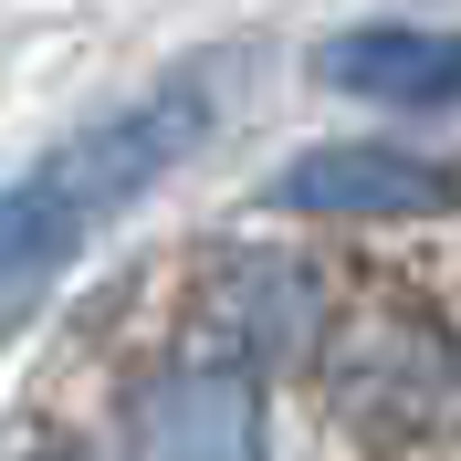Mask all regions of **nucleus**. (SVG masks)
<instances>
[{
  "label": "nucleus",
  "mask_w": 461,
  "mask_h": 461,
  "mask_svg": "<svg viewBox=\"0 0 461 461\" xmlns=\"http://www.w3.org/2000/svg\"><path fill=\"white\" fill-rule=\"evenodd\" d=\"M273 451V399L241 357H158L126 388V461H262Z\"/></svg>",
  "instance_id": "obj_2"
},
{
  "label": "nucleus",
  "mask_w": 461,
  "mask_h": 461,
  "mask_svg": "<svg viewBox=\"0 0 461 461\" xmlns=\"http://www.w3.org/2000/svg\"><path fill=\"white\" fill-rule=\"evenodd\" d=\"M325 377H336V409L377 420V430H409V420H430L440 388H451V346L430 325L409 315H367V325H336L325 336Z\"/></svg>",
  "instance_id": "obj_5"
},
{
  "label": "nucleus",
  "mask_w": 461,
  "mask_h": 461,
  "mask_svg": "<svg viewBox=\"0 0 461 461\" xmlns=\"http://www.w3.org/2000/svg\"><path fill=\"white\" fill-rule=\"evenodd\" d=\"M210 126V95L200 85H158L137 105L95 115L85 137H63L42 168H22L0 189V325H22L42 294L63 284V262L85 252L115 210L137 200L147 178H168Z\"/></svg>",
  "instance_id": "obj_1"
},
{
  "label": "nucleus",
  "mask_w": 461,
  "mask_h": 461,
  "mask_svg": "<svg viewBox=\"0 0 461 461\" xmlns=\"http://www.w3.org/2000/svg\"><path fill=\"white\" fill-rule=\"evenodd\" d=\"M315 74L357 105L399 115H451L461 105V32L451 22H357L336 42H315Z\"/></svg>",
  "instance_id": "obj_4"
},
{
  "label": "nucleus",
  "mask_w": 461,
  "mask_h": 461,
  "mask_svg": "<svg viewBox=\"0 0 461 461\" xmlns=\"http://www.w3.org/2000/svg\"><path fill=\"white\" fill-rule=\"evenodd\" d=\"M210 315H221V357L241 367H284L304 346H325V294L304 262H221V284H210Z\"/></svg>",
  "instance_id": "obj_6"
},
{
  "label": "nucleus",
  "mask_w": 461,
  "mask_h": 461,
  "mask_svg": "<svg viewBox=\"0 0 461 461\" xmlns=\"http://www.w3.org/2000/svg\"><path fill=\"white\" fill-rule=\"evenodd\" d=\"M262 200L294 210V221H420V210L461 200V178L440 168V158H420V147L325 137V147H304V158H284Z\"/></svg>",
  "instance_id": "obj_3"
},
{
  "label": "nucleus",
  "mask_w": 461,
  "mask_h": 461,
  "mask_svg": "<svg viewBox=\"0 0 461 461\" xmlns=\"http://www.w3.org/2000/svg\"><path fill=\"white\" fill-rule=\"evenodd\" d=\"M32 461H105V451H74V440H53V451H32Z\"/></svg>",
  "instance_id": "obj_7"
}]
</instances>
